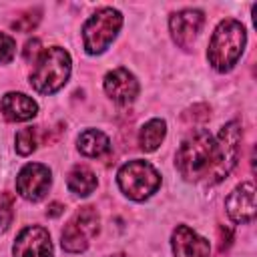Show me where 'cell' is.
Listing matches in <instances>:
<instances>
[{
    "mask_svg": "<svg viewBox=\"0 0 257 257\" xmlns=\"http://www.w3.org/2000/svg\"><path fill=\"white\" fill-rule=\"evenodd\" d=\"M0 110L6 120L10 122H24L36 116L38 104L24 92H6L0 100Z\"/></svg>",
    "mask_w": 257,
    "mask_h": 257,
    "instance_id": "4fadbf2b",
    "label": "cell"
},
{
    "mask_svg": "<svg viewBox=\"0 0 257 257\" xmlns=\"http://www.w3.org/2000/svg\"><path fill=\"white\" fill-rule=\"evenodd\" d=\"M108 257H128V255H124V253H114V255H108Z\"/></svg>",
    "mask_w": 257,
    "mask_h": 257,
    "instance_id": "603a6c76",
    "label": "cell"
},
{
    "mask_svg": "<svg viewBox=\"0 0 257 257\" xmlns=\"http://www.w3.org/2000/svg\"><path fill=\"white\" fill-rule=\"evenodd\" d=\"M14 219V195L4 191L0 197V235L8 231Z\"/></svg>",
    "mask_w": 257,
    "mask_h": 257,
    "instance_id": "d6986e66",
    "label": "cell"
},
{
    "mask_svg": "<svg viewBox=\"0 0 257 257\" xmlns=\"http://www.w3.org/2000/svg\"><path fill=\"white\" fill-rule=\"evenodd\" d=\"M70 54L60 46H50L40 52L30 72V86L40 94H54L70 76Z\"/></svg>",
    "mask_w": 257,
    "mask_h": 257,
    "instance_id": "3957f363",
    "label": "cell"
},
{
    "mask_svg": "<svg viewBox=\"0 0 257 257\" xmlns=\"http://www.w3.org/2000/svg\"><path fill=\"white\" fill-rule=\"evenodd\" d=\"M14 54H16V40L10 34L0 32V64L12 62Z\"/></svg>",
    "mask_w": 257,
    "mask_h": 257,
    "instance_id": "ffe728a7",
    "label": "cell"
},
{
    "mask_svg": "<svg viewBox=\"0 0 257 257\" xmlns=\"http://www.w3.org/2000/svg\"><path fill=\"white\" fill-rule=\"evenodd\" d=\"M225 209H227V215L231 221L235 223H251L253 217H255V189H253V183L247 181V183H241L237 185L227 201H225Z\"/></svg>",
    "mask_w": 257,
    "mask_h": 257,
    "instance_id": "30bf717a",
    "label": "cell"
},
{
    "mask_svg": "<svg viewBox=\"0 0 257 257\" xmlns=\"http://www.w3.org/2000/svg\"><path fill=\"white\" fill-rule=\"evenodd\" d=\"M241 122L231 120L221 126L213 137L209 131L199 128L191 133L175 155V167L179 175L189 183L217 185L237 165L241 153Z\"/></svg>",
    "mask_w": 257,
    "mask_h": 257,
    "instance_id": "6da1fadb",
    "label": "cell"
},
{
    "mask_svg": "<svg viewBox=\"0 0 257 257\" xmlns=\"http://www.w3.org/2000/svg\"><path fill=\"white\" fill-rule=\"evenodd\" d=\"M104 92L118 104H131L139 94V80L126 68H114L104 76Z\"/></svg>",
    "mask_w": 257,
    "mask_h": 257,
    "instance_id": "8fae6325",
    "label": "cell"
},
{
    "mask_svg": "<svg viewBox=\"0 0 257 257\" xmlns=\"http://www.w3.org/2000/svg\"><path fill=\"white\" fill-rule=\"evenodd\" d=\"M40 52H42V48H40V40L38 38H32V40H28L26 44H24V58L30 62H36V58L40 56Z\"/></svg>",
    "mask_w": 257,
    "mask_h": 257,
    "instance_id": "44dd1931",
    "label": "cell"
},
{
    "mask_svg": "<svg viewBox=\"0 0 257 257\" xmlns=\"http://www.w3.org/2000/svg\"><path fill=\"white\" fill-rule=\"evenodd\" d=\"M76 149L84 155V157H90V159H96V157H102L110 151V141L108 137L102 133V131H96V128H86L78 135L76 139Z\"/></svg>",
    "mask_w": 257,
    "mask_h": 257,
    "instance_id": "5bb4252c",
    "label": "cell"
},
{
    "mask_svg": "<svg viewBox=\"0 0 257 257\" xmlns=\"http://www.w3.org/2000/svg\"><path fill=\"white\" fill-rule=\"evenodd\" d=\"M14 257H52V241L44 227L30 225L22 229L12 247Z\"/></svg>",
    "mask_w": 257,
    "mask_h": 257,
    "instance_id": "9c48e42d",
    "label": "cell"
},
{
    "mask_svg": "<svg viewBox=\"0 0 257 257\" xmlns=\"http://www.w3.org/2000/svg\"><path fill=\"white\" fill-rule=\"evenodd\" d=\"M245 42H247V32L239 20L227 18L219 22L207 48L209 64L219 72L231 70L241 58L245 50Z\"/></svg>",
    "mask_w": 257,
    "mask_h": 257,
    "instance_id": "7a4b0ae2",
    "label": "cell"
},
{
    "mask_svg": "<svg viewBox=\"0 0 257 257\" xmlns=\"http://www.w3.org/2000/svg\"><path fill=\"white\" fill-rule=\"evenodd\" d=\"M40 8H30V10H24L10 26H12V30H16V32H32L36 26H38V22H40Z\"/></svg>",
    "mask_w": 257,
    "mask_h": 257,
    "instance_id": "ac0fdd59",
    "label": "cell"
},
{
    "mask_svg": "<svg viewBox=\"0 0 257 257\" xmlns=\"http://www.w3.org/2000/svg\"><path fill=\"white\" fill-rule=\"evenodd\" d=\"M122 26V14L116 8H98L82 26V42L88 54H102L116 38Z\"/></svg>",
    "mask_w": 257,
    "mask_h": 257,
    "instance_id": "5b68a950",
    "label": "cell"
},
{
    "mask_svg": "<svg viewBox=\"0 0 257 257\" xmlns=\"http://www.w3.org/2000/svg\"><path fill=\"white\" fill-rule=\"evenodd\" d=\"M96 185H98L96 175L84 165H76L66 177V187L76 197H88L96 189Z\"/></svg>",
    "mask_w": 257,
    "mask_h": 257,
    "instance_id": "9a60e30c",
    "label": "cell"
},
{
    "mask_svg": "<svg viewBox=\"0 0 257 257\" xmlns=\"http://www.w3.org/2000/svg\"><path fill=\"white\" fill-rule=\"evenodd\" d=\"M14 143H16V153L22 155V157H28L38 147V128L36 126H26V128L18 131L16 137H14Z\"/></svg>",
    "mask_w": 257,
    "mask_h": 257,
    "instance_id": "e0dca14e",
    "label": "cell"
},
{
    "mask_svg": "<svg viewBox=\"0 0 257 257\" xmlns=\"http://www.w3.org/2000/svg\"><path fill=\"white\" fill-rule=\"evenodd\" d=\"M167 135V122L163 118H151L149 122L143 124L139 133V149L145 153H153L159 149Z\"/></svg>",
    "mask_w": 257,
    "mask_h": 257,
    "instance_id": "2e32d148",
    "label": "cell"
},
{
    "mask_svg": "<svg viewBox=\"0 0 257 257\" xmlns=\"http://www.w3.org/2000/svg\"><path fill=\"white\" fill-rule=\"evenodd\" d=\"M171 247L175 257H209L211 253L209 241L187 225H177L171 235Z\"/></svg>",
    "mask_w": 257,
    "mask_h": 257,
    "instance_id": "7c38bea8",
    "label": "cell"
},
{
    "mask_svg": "<svg viewBox=\"0 0 257 257\" xmlns=\"http://www.w3.org/2000/svg\"><path fill=\"white\" fill-rule=\"evenodd\" d=\"M203 22H205V14L197 8H185V10L175 12L169 18V30H171L175 44L189 50L195 44L201 28H203Z\"/></svg>",
    "mask_w": 257,
    "mask_h": 257,
    "instance_id": "ba28073f",
    "label": "cell"
},
{
    "mask_svg": "<svg viewBox=\"0 0 257 257\" xmlns=\"http://www.w3.org/2000/svg\"><path fill=\"white\" fill-rule=\"evenodd\" d=\"M52 185V173L42 163H28L16 175V191L26 201H42Z\"/></svg>",
    "mask_w": 257,
    "mask_h": 257,
    "instance_id": "52a82bcc",
    "label": "cell"
},
{
    "mask_svg": "<svg viewBox=\"0 0 257 257\" xmlns=\"http://www.w3.org/2000/svg\"><path fill=\"white\" fill-rule=\"evenodd\" d=\"M62 209H64V207H62L60 203H50L48 209H46V215H48V217H58V215L62 213Z\"/></svg>",
    "mask_w": 257,
    "mask_h": 257,
    "instance_id": "7402d4cb",
    "label": "cell"
},
{
    "mask_svg": "<svg viewBox=\"0 0 257 257\" xmlns=\"http://www.w3.org/2000/svg\"><path fill=\"white\" fill-rule=\"evenodd\" d=\"M118 189L133 201H145L155 195L161 187V175L149 161H128L116 173Z\"/></svg>",
    "mask_w": 257,
    "mask_h": 257,
    "instance_id": "277c9868",
    "label": "cell"
},
{
    "mask_svg": "<svg viewBox=\"0 0 257 257\" xmlns=\"http://www.w3.org/2000/svg\"><path fill=\"white\" fill-rule=\"evenodd\" d=\"M100 231V217L94 207H80L64 225L60 245L68 253H82Z\"/></svg>",
    "mask_w": 257,
    "mask_h": 257,
    "instance_id": "8992f818",
    "label": "cell"
}]
</instances>
